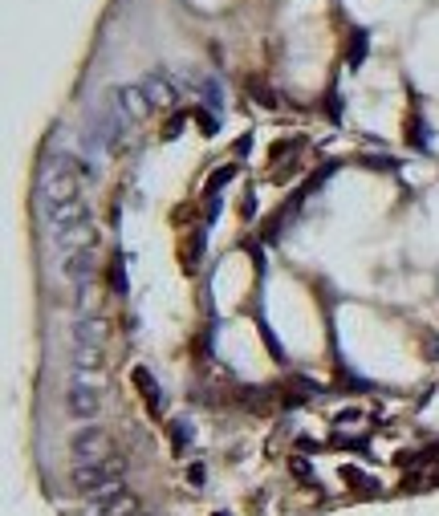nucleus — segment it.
<instances>
[{
    "mask_svg": "<svg viewBox=\"0 0 439 516\" xmlns=\"http://www.w3.org/2000/svg\"><path fill=\"white\" fill-rule=\"evenodd\" d=\"M366 53H370V29H354L350 33V45H346V61H350V69H358V65L366 61Z\"/></svg>",
    "mask_w": 439,
    "mask_h": 516,
    "instance_id": "15",
    "label": "nucleus"
},
{
    "mask_svg": "<svg viewBox=\"0 0 439 516\" xmlns=\"http://www.w3.org/2000/svg\"><path fill=\"white\" fill-rule=\"evenodd\" d=\"M49 224V236L53 232H69V228H81V224H90V204L86 199H69V204H62V208H53L49 216H41Z\"/></svg>",
    "mask_w": 439,
    "mask_h": 516,
    "instance_id": "6",
    "label": "nucleus"
},
{
    "mask_svg": "<svg viewBox=\"0 0 439 516\" xmlns=\"http://www.w3.org/2000/svg\"><path fill=\"white\" fill-rule=\"evenodd\" d=\"M183 122H187V114H175V118L167 122V130H163V139H179V134H183Z\"/></svg>",
    "mask_w": 439,
    "mask_h": 516,
    "instance_id": "20",
    "label": "nucleus"
},
{
    "mask_svg": "<svg viewBox=\"0 0 439 516\" xmlns=\"http://www.w3.org/2000/svg\"><path fill=\"white\" fill-rule=\"evenodd\" d=\"M57 269H62L65 276H69V281H74V285H78V281H94V252H74V257H62L57 260Z\"/></svg>",
    "mask_w": 439,
    "mask_h": 516,
    "instance_id": "12",
    "label": "nucleus"
},
{
    "mask_svg": "<svg viewBox=\"0 0 439 516\" xmlns=\"http://www.w3.org/2000/svg\"><path fill=\"white\" fill-rule=\"evenodd\" d=\"M236 171H240L236 163H224L220 171H211V175H208V183H204V195H208V199H216V192H220L224 183H232V179H236Z\"/></svg>",
    "mask_w": 439,
    "mask_h": 516,
    "instance_id": "16",
    "label": "nucleus"
},
{
    "mask_svg": "<svg viewBox=\"0 0 439 516\" xmlns=\"http://www.w3.org/2000/svg\"><path fill=\"white\" fill-rule=\"evenodd\" d=\"M65 411L74 419H94L102 411V390L94 387V374H78V382L65 390Z\"/></svg>",
    "mask_w": 439,
    "mask_h": 516,
    "instance_id": "4",
    "label": "nucleus"
},
{
    "mask_svg": "<svg viewBox=\"0 0 439 516\" xmlns=\"http://www.w3.org/2000/svg\"><path fill=\"white\" fill-rule=\"evenodd\" d=\"M127 130H130V118L122 114L114 94H102L90 102V110H86V139H90V146L106 151V155H118L127 146Z\"/></svg>",
    "mask_w": 439,
    "mask_h": 516,
    "instance_id": "1",
    "label": "nucleus"
},
{
    "mask_svg": "<svg viewBox=\"0 0 439 516\" xmlns=\"http://www.w3.org/2000/svg\"><path fill=\"white\" fill-rule=\"evenodd\" d=\"M90 516H139V500L122 484H114L90 500Z\"/></svg>",
    "mask_w": 439,
    "mask_h": 516,
    "instance_id": "5",
    "label": "nucleus"
},
{
    "mask_svg": "<svg viewBox=\"0 0 439 516\" xmlns=\"http://www.w3.org/2000/svg\"><path fill=\"white\" fill-rule=\"evenodd\" d=\"M102 362H106L102 346H74V350H69V370L74 374H98Z\"/></svg>",
    "mask_w": 439,
    "mask_h": 516,
    "instance_id": "11",
    "label": "nucleus"
},
{
    "mask_svg": "<svg viewBox=\"0 0 439 516\" xmlns=\"http://www.w3.org/2000/svg\"><path fill=\"white\" fill-rule=\"evenodd\" d=\"M187 480H192V484H204V480H208L204 464H192V468H187Z\"/></svg>",
    "mask_w": 439,
    "mask_h": 516,
    "instance_id": "24",
    "label": "nucleus"
},
{
    "mask_svg": "<svg viewBox=\"0 0 439 516\" xmlns=\"http://www.w3.org/2000/svg\"><path fill=\"white\" fill-rule=\"evenodd\" d=\"M171 435H175V447L183 452V447H187V427H183V423H171Z\"/></svg>",
    "mask_w": 439,
    "mask_h": 516,
    "instance_id": "23",
    "label": "nucleus"
},
{
    "mask_svg": "<svg viewBox=\"0 0 439 516\" xmlns=\"http://www.w3.org/2000/svg\"><path fill=\"white\" fill-rule=\"evenodd\" d=\"M90 301H94V281H78V285H74V309H78V313H86V309H90Z\"/></svg>",
    "mask_w": 439,
    "mask_h": 516,
    "instance_id": "17",
    "label": "nucleus"
},
{
    "mask_svg": "<svg viewBox=\"0 0 439 516\" xmlns=\"http://www.w3.org/2000/svg\"><path fill=\"white\" fill-rule=\"evenodd\" d=\"M216 516H228V512H216Z\"/></svg>",
    "mask_w": 439,
    "mask_h": 516,
    "instance_id": "26",
    "label": "nucleus"
},
{
    "mask_svg": "<svg viewBox=\"0 0 439 516\" xmlns=\"http://www.w3.org/2000/svg\"><path fill=\"white\" fill-rule=\"evenodd\" d=\"M110 281H114V293H127V273H122V260H114Z\"/></svg>",
    "mask_w": 439,
    "mask_h": 516,
    "instance_id": "21",
    "label": "nucleus"
},
{
    "mask_svg": "<svg viewBox=\"0 0 439 516\" xmlns=\"http://www.w3.org/2000/svg\"><path fill=\"white\" fill-rule=\"evenodd\" d=\"M122 476H127V459L110 452L106 459H98V464H78V468L69 471V488L81 492V496H98L106 488L122 484Z\"/></svg>",
    "mask_w": 439,
    "mask_h": 516,
    "instance_id": "2",
    "label": "nucleus"
},
{
    "mask_svg": "<svg viewBox=\"0 0 439 516\" xmlns=\"http://www.w3.org/2000/svg\"><path fill=\"white\" fill-rule=\"evenodd\" d=\"M341 480H350V484H358V488H362V492H374V488H378V484H374V480H370V476H362V471H358V468H341Z\"/></svg>",
    "mask_w": 439,
    "mask_h": 516,
    "instance_id": "19",
    "label": "nucleus"
},
{
    "mask_svg": "<svg viewBox=\"0 0 439 516\" xmlns=\"http://www.w3.org/2000/svg\"><path fill=\"white\" fill-rule=\"evenodd\" d=\"M192 118H195V127H199V134H208V139L216 134V130H220V118H216L211 110H195Z\"/></svg>",
    "mask_w": 439,
    "mask_h": 516,
    "instance_id": "18",
    "label": "nucleus"
},
{
    "mask_svg": "<svg viewBox=\"0 0 439 516\" xmlns=\"http://www.w3.org/2000/svg\"><path fill=\"white\" fill-rule=\"evenodd\" d=\"M139 86L146 90V98H151L155 106H175V102H179V86L167 78V69H151Z\"/></svg>",
    "mask_w": 439,
    "mask_h": 516,
    "instance_id": "9",
    "label": "nucleus"
},
{
    "mask_svg": "<svg viewBox=\"0 0 439 516\" xmlns=\"http://www.w3.org/2000/svg\"><path fill=\"white\" fill-rule=\"evenodd\" d=\"M49 240H53V248H57V260H62V257H74V252H94L98 232H94L90 224H81V228H69V232H53Z\"/></svg>",
    "mask_w": 439,
    "mask_h": 516,
    "instance_id": "7",
    "label": "nucleus"
},
{
    "mask_svg": "<svg viewBox=\"0 0 439 516\" xmlns=\"http://www.w3.org/2000/svg\"><path fill=\"white\" fill-rule=\"evenodd\" d=\"M293 471H297V476H305V480H309V464H305V459H293Z\"/></svg>",
    "mask_w": 439,
    "mask_h": 516,
    "instance_id": "25",
    "label": "nucleus"
},
{
    "mask_svg": "<svg viewBox=\"0 0 439 516\" xmlns=\"http://www.w3.org/2000/svg\"><path fill=\"white\" fill-rule=\"evenodd\" d=\"M362 163H366V167H374V171H394V167H399V163L387 159V155H374V159H362Z\"/></svg>",
    "mask_w": 439,
    "mask_h": 516,
    "instance_id": "22",
    "label": "nucleus"
},
{
    "mask_svg": "<svg viewBox=\"0 0 439 516\" xmlns=\"http://www.w3.org/2000/svg\"><path fill=\"white\" fill-rule=\"evenodd\" d=\"M69 452H74L78 464H98V459H106V455H110V435H106V427H98V423L78 427V431L69 435Z\"/></svg>",
    "mask_w": 439,
    "mask_h": 516,
    "instance_id": "3",
    "label": "nucleus"
},
{
    "mask_svg": "<svg viewBox=\"0 0 439 516\" xmlns=\"http://www.w3.org/2000/svg\"><path fill=\"white\" fill-rule=\"evenodd\" d=\"M130 378H134L139 394L146 399V406H151V411H159V382H155V374L146 370V366H134V370H130Z\"/></svg>",
    "mask_w": 439,
    "mask_h": 516,
    "instance_id": "14",
    "label": "nucleus"
},
{
    "mask_svg": "<svg viewBox=\"0 0 439 516\" xmlns=\"http://www.w3.org/2000/svg\"><path fill=\"white\" fill-rule=\"evenodd\" d=\"M192 86L199 90V98H204V110L220 114L224 110V90H220V81L208 78V74H192Z\"/></svg>",
    "mask_w": 439,
    "mask_h": 516,
    "instance_id": "13",
    "label": "nucleus"
},
{
    "mask_svg": "<svg viewBox=\"0 0 439 516\" xmlns=\"http://www.w3.org/2000/svg\"><path fill=\"white\" fill-rule=\"evenodd\" d=\"M114 98H118V106H122V114H127L130 122H143L146 114H151V106H155V102L146 98L143 86H118Z\"/></svg>",
    "mask_w": 439,
    "mask_h": 516,
    "instance_id": "10",
    "label": "nucleus"
},
{
    "mask_svg": "<svg viewBox=\"0 0 439 516\" xmlns=\"http://www.w3.org/2000/svg\"><path fill=\"white\" fill-rule=\"evenodd\" d=\"M106 334H110L106 317H94V313H81L78 322L69 325V341L74 346H106Z\"/></svg>",
    "mask_w": 439,
    "mask_h": 516,
    "instance_id": "8",
    "label": "nucleus"
}]
</instances>
